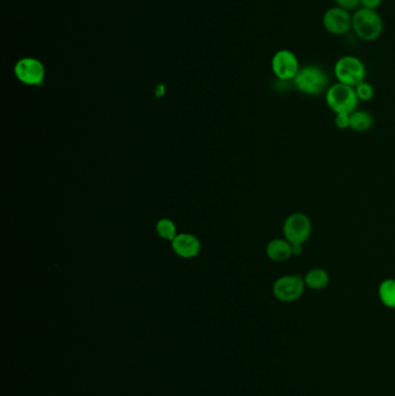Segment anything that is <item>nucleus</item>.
Wrapping results in <instances>:
<instances>
[{"mask_svg":"<svg viewBox=\"0 0 395 396\" xmlns=\"http://www.w3.org/2000/svg\"><path fill=\"white\" fill-rule=\"evenodd\" d=\"M354 33L364 42H373L382 37L384 21L375 10L359 7L353 14Z\"/></svg>","mask_w":395,"mask_h":396,"instance_id":"1","label":"nucleus"},{"mask_svg":"<svg viewBox=\"0 0 395 396\" xmlns=\"http://www.w3.org/2000/svg\"><path fill=\"white\" fill-rule=\"evenodd\" d=\"M293 84L300 93L316 96L326 93L330 89V77L320 66L306 65L300 68L299 72L293 79Z\"/></svg>","mask_w":395,"mask_h":396,"instance_id":"2","label":"nucleus"},{"mask_svg":"<svg viewBox=\"0 0 395 396\" xmlns=\"http://www.w3.org/2000/svg\"><path fill=\"white\" fill-rule=\"evenodd\" d=\"M325 98L328 108L335 115L351 114L357 110L359 102L355 89L341 82L330 85L325 93Z\"/></svg>","mask_w":395,"mask_h":396,"instance_id":"3","label":"nucleus"},{"mask_svg":"<svg viewBox=\"0 0 395 396\" xmlns=\"http://www.w3.org/2000/svg\"><path fill=\"white\" fill-rule=\"evenodd\" d=\"M334 76L337 82L356 87L359 82L365 80L366 68L358 57L346 55L336 60Z\"/></svg>","mask_w":395,"mask_h":396,"instance_id":"4","label":"nucleus"},{"mask_svg":"<svg viewBox=\"0 0 395 396\" xmlns=\"http://www.w3.org/2000/svg\"><path fill=\"white\" fill-rule=\"evenodd\" d=\"M312 222L303 212L291 213L283 224V236L291 245H304L312 236Z\"/></svg>","mask_w":395,"mask_h":396,"instance_id":"5","label":"nucleus"},{"mask_svg":"<svg viewBox=\"0 0 395 396\" xmlns=\"http://www.w3.org/2000/svg\"><path fill=\"white\" fill-rule=\"evenodd\" d=\"M306 285L299 275H284L273 285V295L282 302H293L303 297Z\"/></svg>","mask_w":395,"mask_h":396,"instance_id":"6","label":"nucleus"},{"mask_svg":"<svg viewBox=\"0 0 395 396\" xmlns=\"http://www.w3.org/2000/svg\"><path fill=\"white\" fill-rule=\"evenodd\" d=\"M271 70L275 77L282 82H293L299 72V59L291 50H278L271 58Z\"/></svg>","mask_w":395,"mask_h":396,"instance_id":"7","label":"nucleus"},{"mask_svg":"<svg viewBox=\"0 0 395 396\" xmlns=\"http://www.w3.org/2000/svg\"><path fill=\"white\" fill-rule=\"evenodd\" d=\"M14 75L25 85L40 86L46 77V68L39 59L25 57L15 63Z\"/></svg>","mask_w":395,"mask_h":396,"instance_id":"8","label":"nucleus"},{"mask_svg":"<svg viewBox=\"0 0 395 396\" xmlns=\"http://www.w3.org/2000/svg\"><path fill=\"white\" fill-rule=\"evenodd\" d=\"M323 26L332 35H346L353 28V15L341 7H330L323 13Z\"/></svg>","mask_w":395,"mask_h":396,"instance_id":"9","label":"nucleus"},{"mask_svg":"<svg viewBox=\"0 0 395 396\" xmlns=\"http://www.w3.org/2000/svg\"><path fill=\"white\" fill-rule=\"evenodd\" d=\"M171 248L176 255L183 259H193L201 250V243L198 238L187 233H181L171 241Z\"/></svg>","mask_w":395,"mask_h":396,"instance_id":"10","label":"nucleus"},{"mask_svg":"<svg viewBox=\"0 0 395 396\" xmlns=\"http://www.w3.org/2000/svg\"><path fill=\"white\" fill-rule=\"evenodd\" d=\"M266 254L273 262H285L293 256L292 245L285 238L271 240L266 247Z\"/></svg>","mask_w":395,"mask_h":396,"instance_id":"11","label":"nucleus"},{"mask_svg":"<svg viewBox=\"0 0 395 396\" xmlns=\"http://www.w3.org/2000/svg\"><path fill=\"white\" fill-rule=\"evenodd\" d=\"M330 274L323 268L311 269L304 276V282H305L306 288L316 290V291H320V290L327 288L330 284Z\"/></svg>","mask_w":395,"mask_h":396,"instance_id":"12","label":"nucleus"},{"mask_svg":"<svg viewBox=\"0 0 395 396\" xmlns=\"http://www.w3.org/2000/svg\"><path fill=\"white\" fill-rule=\"evenodd\" d=\"M373 124L371 114L364 110H355L350 114V129L356 132H369Z\"/></svg>","mask_w":395,"mask_h":396,"instance_id":"13","label":"nucleus"},{"mask_svg":"<svg viewBox=\"0 0 395 396\" xmlns=\"http://www.w3.org/2000/svg\"><path fill=\"white\" fill-rule=\"evenodd\" d=\"M378 297L385 307L395 309V279H386L379 284Z\"/></svg>","mask_w":395,"mask_h":396,"instance_id":"14","label":"nucleus"},{"mask_svg":"<svg viewBox=\"0 0 395 396\" xmlns=\"http://www.w3.org/2000/svg\"><path fill=\"white\" fill-rule=\"evenodd\" d=\"M157 232H158L160 238L169 240V241H173L175 236H178L176 234V226L171 219L159 220L158 224H157Z\"/></svg>","mask_w":395,"mask_h":396,"instance_id":"15","label":"nucleus"},{"mask_svg":"<svg viewBox=\"0 0 395 396\" xmlns=\"http://www.w3.org/2000/svg\"><path fill=\"white\" fill-rule=\"evenodd\" d=\"M355 89L356 95L358 98L359 101H371L373 96H375V89L370 82H359L358 85L354 87Z\"/></svg>","mask_w":395,"mask_h":396,"instance_id":"16","label":"nucleus"},{"mask_svg":"<svg viewBox=\"0 0 395 396\" xmlns=\"http://www.w3.org/2000/svg\"><path fill=\"white\" fill-rule=\"evenodd\" d=\"M336 6L341 7L348 12H355L361 7V0H334Z\"/></svg>","mask_w":395,"mask_h":396,"instance_id":"17","label":"nucleus"},{"mask_svg":"<svg viewBox=\"0 0 395 396\" xmlns=\"http://www.w3.org/2000/svg\"><path fill=\"white\" fill-rule=\"evenodd\" d=\"M334 124L339 130L350 129V114H336Z\"/></svg>","mask_w":395,"mask_h":396,"instance_id":"18","label":"nucleus"},{"mask_svg":"<svg viewBox=\"0 0 395 396\" xmlns=\"http://www.w3.org/2000/svg\"><path fill=\"white\" fill-rule=\"evenodd\" d=\"M382 4V0H361V7L369 8V10H375Z\"/></svg>","mask_w":395,"mask_h":396,"instance_id":"19","label":"nucleus"}]
</instances>
